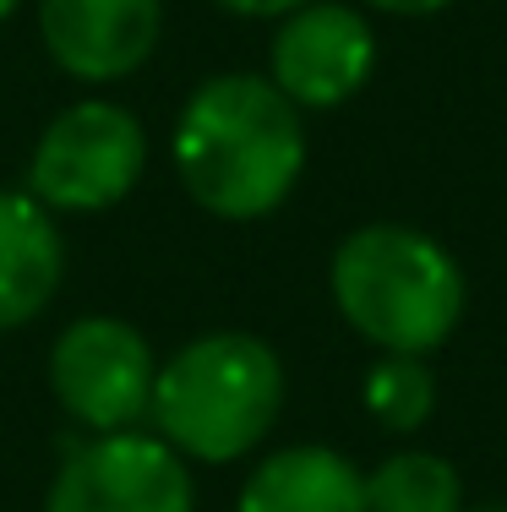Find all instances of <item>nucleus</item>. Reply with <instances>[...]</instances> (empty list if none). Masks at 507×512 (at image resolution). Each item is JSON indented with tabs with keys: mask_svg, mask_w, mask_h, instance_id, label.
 <instances>
[{
	"mask_svg": "<svg viewBox=\"0 0 507 512\" xmlns=\"http://www.w3.org/2000/svg\"><path fill=\"white\" fill-rule=\"evenodd\" d=\"M60 229L28 191H0V333L33 322L60 289Z\"/></svg>",
	"mask_w": 507,
	"mask_h": 512,
	"instance_id": "nucleus-9",
	"label": "nucleus"
},
{
	"mask_svg": "<svg viewBox=\"0 0 507 512\" xmlns=\"http://www.w3.org/2000/svg\"><path fill=\"white\" fill-rule=\"evenodd\" d=\"M153 365L148 338L120 316H82L50 349V387L60 409L93 436L137 431L153 409Z\"/></svg>",
	"mask_w": 507,
	"mask_h": 512,
	"instance_id": "nucleus-5",
	"label": "nucleus"
},
{
	"mask_svg": "<svg viewBox=\"0 0 507 512\" xmlns=\"http://www.w3.org/2000/svg\"><path fill=\"white\" fill-rule=\"evenodd\" d=\"M333 306L382 355H431L464 322V273L409 224H366L333 251Z\"/></svg>",
	"mask_w": 507,
	"mask_h": 512,
	"instance_id": "nucleus-2",
	"label": "nucleus"
},
{
	"mask_svg": "<svg viewBox=\"0 0 507 512\" xmlns=\"http://www.w3.org/2000/svg\"><path fill=\"white\" fill-rule=\"evenodd\" d=\"M475 512H507V507H475Z\"/></svg>",
	"mask_w": 507,
	"mask_h": 512,
	"instance_id": "nucleus-16",
	"label": "nucleus"
},
{
	"mask_svg": "<svg viewBox=\"0 0 507 512\" xmlns=\"http://www.w3.org/2000/svg\"><path fill=\"white\" fill-rule=\"evenodd\" d=\"M366 512H464V480L442 453H393L366 474Z\"/></svg>",
	"mask_w": 507,
	"mask_h": 512,
	"instance_id": "nucleus-11",
	"label": "nucleus"
},
{
	"mask_svg": "<svg viewBox=\"0 0 507 512\" xmlns=\"http://www.w3.org/2000/svg\"><path fill=\"white\" fill-rule=\"evenodd\" d=\"M148 164L142 120L126 104L82 99L44 126L28 158V197L50 213H104L126 202Z\"/></svg>",
	"mask_w": 507,
	"mask_h": 512,
	"instance_id": "nucleus-4",
	"label": "nucleus"
},
{
	"mask_svg": "<svg viewBox=\"0 0 507 512\" xmlns=\"http://www.w3.org/2000/svg\"><path fill=\"white\" fill-rule=\"evenodd\" d=\"M235 512H366V474L333 447H284L246 474Z\"/></svg>",
	"mask_w": 507,
	"mask_h": 512,
	"instance_id": "nucleus-10",
	"label": "nucleus"
},
{
	"mask_svg": "<svg viewBox=\"0 0 507 512\" xmlns=\"http://www.w3.org/2000/svg\"><path fill=\"white\" fill-rule=\"evenodd\" d=\"M366 6L388 11V17H431V11H448L453 0H366Z\"/></svg>",
	"mask_w": 507,
	"mask_h": 512,
	"instance_id": "nucleus-14",
	"label": "nucleus"
},
{
	"mask_svg": "<svg viewBox=\"0 0 507 512\" xmlns=\"http://www.w3.org/2000/svg\"><path fill=\"white\" fill-rule=\"evenodd\" d=\"M366 409L388 431H420L437 409V376L426 371V355H382L366 371Z\"/></svg>",
	"mask_w": 507,
	"mask_h": 512,
	"instance_id": "nucleus-12",
	"label": "nucleus"
},
{
	"mask_svg": "<svg viewBox=\"0 0 507 512\" xmlns=\"http://www.w3.org/2000/svg\"><path fill=\"white\" fill-rule=\"evenodd\" d=\"M44 512H197V491L164 436L115 431L60 463Z\"/></svg>",
	"mask_w": 507,
	"mask_h": 512,
	"instance_id": "nucleus-6",
	"label": "nucleus"
},
{
	"mask_svg": "<svg viewBox=\"0 0 507 512\" xmlns=\"http://www.w3.org/2000/svg\"><path fill=\"white\" fill-rule=\"evenodd\" d=\"M284 365L251 333H202L159 365L148 420L180 458L235 463L273 431Z\"/></svg>",
	"mask_w": 507,
	"mask_h": 512,
	"instance_id": "nucleus-3",
	"label": "nucleus"
},
{
	"mask_svg": "<svg viewBox=\"0 0 507 512\" xmlns=\"http://www.w3.org/2000/svg\"><path fill=\"white\" fill-rule=\"evenodd\" d=\"M11 11H17V0H0V22H6V17H11Z\"/></svg>",
	"mask_w": 507,
	"mask_h": 512,
	"instance_id": "nucleus-15",
	"label": "nucleus"
},
{
	"mask_svg": "<svg viewBox=\"0 0 507 512\" xmlns=\"http://www.w3.org/2000/svg\"><path fill=\"white\" fill-rule=\"evenodd\" d=\"M224 11H235V17H289V11L311 6V0H219Z\"/></svg>",
	"mask_w": 507,
	"mask_h": 512,
	"instance_id": "nucleus-13",
	"label": "nucleus"
},
{
	"mask_svg": "<svg viewBox=\"0 0 507 512\" xmlns=\"http://www.w3.org/2000/svg\"><path fill=\"white\" fill-rule=\"evenodd\" d=\"M377 71V33L355 6L311 0L289 11L273 33L268 82L295 109H338L349 104Z\"/></svg>",
	"mask_w": 507,
	"mask_h": 512,
	"instance_id": "nucleus-7",
	"label": "nucleus"
},
{
	"mask_svg": "<svg viewBox=\"0 0 507 512\" xmlns=\"http://www.w3.org/2000/svg\"><path fill=\"white\" fill-rule=\"evenodd\" d=\"M175 169L191 202L229 224L279 213L306 169L300 109L268 77H208L175 120Z\"/></svg>",
	"mask_w": 507,
	"mask_h": 512,
	"instance_id": "nucleus-1",
	"label": "nucleus"
},
{
	"mask_svg": "<svg viewBox=\"0 0 507 512\" xmlns=\"http://www.w3.org/2000/svg\"><path fill=\"white\" fill-rule=\"evenodd\" d=\"M164 28L159 0H39L44 50L77 82H120L153 55Z\"/></svg>",
	"mask_w": 507,
	"mask_h": 512,
	"instance_id": "nucleus-8",
	"label": "nucleus"
}]
</instances>
